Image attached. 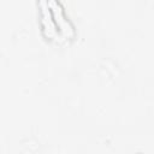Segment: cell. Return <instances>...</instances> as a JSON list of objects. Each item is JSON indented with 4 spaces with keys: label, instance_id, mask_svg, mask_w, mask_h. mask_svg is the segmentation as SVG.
<instances>
[{
    "label": "cell",
    "instance_id": "obj_1",
    "mask_svg": "<svg viewBox=\"0 0 154 154\" xmlns=\"http://www.w3.org/2000/svg\"><path fill=\"white\" fill-rule=\"evenodd\" d=\"M48 4H49V7H51V11H52V14H53V19H54L55 24L59 26L60 32L64 34L65 37H72L75 35L73 26L66 19L61 5L57 0H49Z\"/></svg>",
    "mask_w": 154,
    "mask_h": 154
}]
</instances>
